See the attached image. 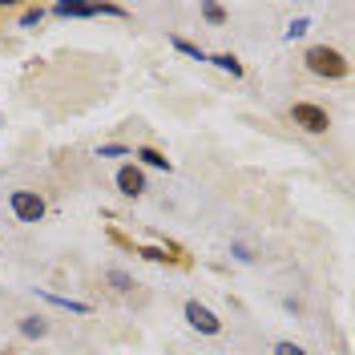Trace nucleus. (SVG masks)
<instances>
[{
	"mask_svg": "<svg viewBox=\"0 0 355 355\" xmlns=\"http://www.w3.org/2000/svg\"><path fill=\"white\" fill-rule=\"evenodd\" d=\"M133 157H141V162H146V166H154V170H170V157L157 154L154 146H141V150H137Z\"/></svg>",
	"mask_w": 355,
	"mask_h": 355,
	"instance_id": "6",
	"label": "nucleus"
},
{
	"mask_svg": "<svg viewBox=\"0 0 355 355\" xmlns=\"http://www.w3.org/2000/svg\"><path fill=\"white\" fill-rule=\"evenodd\" d=\"M202 17H206L210 24H222L226 21V8H222V4H202Z\"/></svg>",
	"mask_w": 355,
	"mask_h": 355,
	"instance_id": "10",
	"label": "nucleus"
},
{
	"mask_svg": "<svg viewBox=\"0 0 355 355\" xmlns=\"http://www.w3.org/2000/svg\"><path fill=\"white\" fill-rule=\"evenodd\" d=\"M117 190H121L125 198H137V194L146 190V174H141L137 166H121V170H117Z\"/></svg>",
	"mask_w": 355,
	"mask_h": 355,
	"instance_id": "5",
	"label": "nucleus"
},
{
	"mask_svg": "<svg viewBox=\"0 0 355 355\" xmlns=\"http://www.w3.org/2000/svg\"><path fill=\"white\" fill-rule=\"evenodd\" d=\"M206 61H214L218 69H226L230 77H243V65H239V57H230V53H218V57H206Z\"/></svg>",
	"mask_w": 355,
	"mask_h": 355,
	"instance_id": "7",
	"label": "nucleus"
},
{
	"mask_svg": "<svg viewBox=\"0 0 355 355\" xmlns=\"http://www.w3.org/2000/svg\"><path fill=\"white\" fill-rule=\"evenodd\" d=\"M275 355H307V352H303L299 343H291V339H283V343L275 347Z\"/></svg>",
	"mask_w": 355,
	"mask_h": 355,
	"instance_id": "12",
	"label": "nucleus"
},
{
	"mask_svg": "<svg viewBox=\"0 0 355 355\" xmlns=\"http://www.w3.org/2000/svg\"><path fill=\"white\" fill-rule=\"evenodd\" d=\"M186 319H190V327H198L202 335H218L222 331V319L210 307H202L198 299H190V303H186Z\"/></svg>",
	"mask_w": 355,
	"mask_h": 355,
	"instance_id": "4",
	"label": "nucleus"
},
{
	"mask_svg": "<svg viewBox=\"0 0 355 355\" xmlns=\"http://www.w3.org/2000/svg\"><path fill=\"white\" fill-rule=\"evenodd\" d=\"M291 117H295V125H303L307 133H327V125H331L327 110L323 105H311V101H295Z\"/></svg>",
	"mask_w": 355,
	"mask_h": 355,
	"instance_id": "2",
	"label": "nucleus"
},
{
	"mask_svg": "<svg viewBox=\"0 0 355 355\" xmlns=\"http://www.w3.org/2000/svg\"><path fill=\"white\" fill-rule=\"evenodd\" d=\"M21 21H24V24H37V21H41V8H28V12H24Z\"/></svg>",
	"mask_w": 355,
	"mask_h": 355,
	"instance_id": "16",
	"label": "nucleus"
},
{
	"mask_svg": "<svg viewBox=\"0 0 355 355\" xmlns=\"http://www.w3.org/2000/svg\"><path fill=\"white\" fill-rule=\"evenodd\" d=\"M8 206H12V214H17L21 222H41L44 218V198L33 194V190H12Z\"/></svg>",
	"mask_w": 355,
	"mask_h": 355,
	"instance_id": "3",
	"label": "nucleus"
},
{
	"mask_svg": "<svg viewBox=\"0 0 355 355\" xmlns=\"http://www.w3.org/2000/svg\"><path fill=\"white\" fill-rule=\"evenodd\" d=\"M307 69L315 73V77H327V81L347 77V61H343V53L331 49V44H315V49H307Z\"/></svg>",
	"mask_w": 355,
	"mask_h": 355,
	"instance_id": "1",
	"label": "nucleus"
},
{
	"mask_svg": "<svg viewBox=\"0 0 355 355\" xmlns=\"http://www.w3.org/2000/svg\"><path fill=\"white\" fill-rule=\"evenodd\" d=\"M130 150L125 146H101V157H125Z\"/></svg>",
	"mask_w": 355,
	"mask_h": 355,
	"instance_id": "14",
	"label": "nucleus"
},
{
	"mask_svg": "<svg viewBox=\"0 0 355 355\" xmlns=\"http://www.w3.org/2000/svg\"><path fill=\"white\" fill-rule=\"evenodd\" d=\"M110 283H113L117 291H130V287H133V283H130V275H121V270H110Z\"/></svg>",
	"mask_w": 355,
	"mask_h": 355,
	"instance_id": "13",
	"label": "nucleus"
},
{
	"mask_svg": "<svg viewBox=\"0 0 355 355\" xmlns=\"http://www.w3.org/2000/svg\"><path fill=\"white\" fill-rule=\"evenodd\" d=\"M21 331H24V335H33V339H37V335H44V331H49V327H44L41 319H24V323H21Z\"/></svg>",
	"mask_w": 355,
	"mask_h": 355,
	"instance_id": "11",
	"label": "nucleus"
},
{
	"mask_svg": "<svg viewBox=\"0 0 355 355\" xmlns=\"http://www.w3.org/2000/svg\"><path fill=\"white\" fill-rule=\"evenodd\" d=\"M137 254H141V259H150V263H182V259H178V254H166V250H162V246H141V250H137Z\"/></svg>",
	"mask_w": 355,
	"mask_h": 355,
	"instance_id": "8",
	"label": "nucleus"
},
{
	"mask_svg": "<svg viewBox=\"0 0 355 355\" xmlns=\"http://www.w3.org/2000/svg\"><path fill=\"white\" fill-rule=\"evenodd\" d=\"M174 49H178V53H186V57H194V61H206V53H202L198 44L182 41V37H174Z\"/></svg>",
	"mask_w": 355,
	"mask_h": 355,
	"instance_id": "9",
	"label": "nucleus"
},
{
	"mask_svg": "<svg viewBox=\"0 0 355 355\" xmlns=\"http://www.w3.org/2000/svg\"><path fill=\"white\" fill-rule=\"evenodd\" d=\"M307 28H311L307 21H295V24H291V28H287V37H291V41H295V37H303V33H307Z\"/></svg>",
	"mask_w": 355,
	"mask_h": 355,
	"instance_id": "15",
	"label": "nucleus"
}]
</instances>
